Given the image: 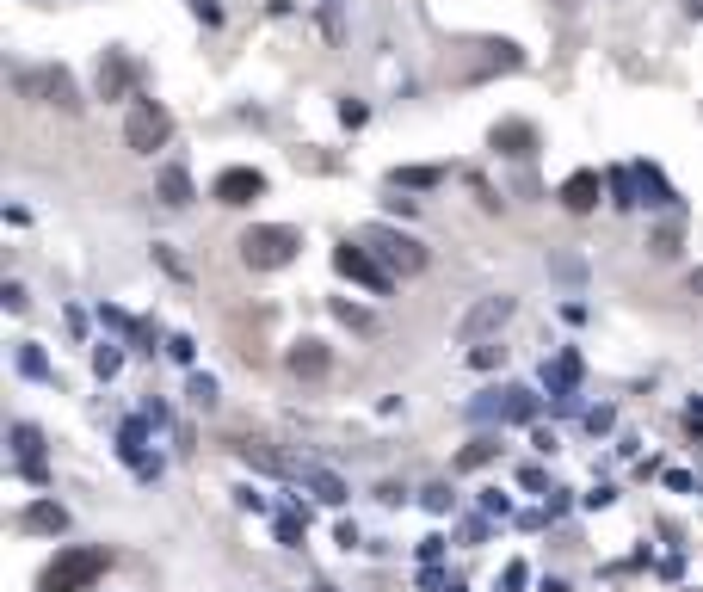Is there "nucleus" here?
<instances>
[{"label":"nucleus","mask_w":703,"mask_h":592,"mask_svg":"<svg viewBox=\"0 0 703 592\" xmlns=\"http://www.w3.org/2000/svg\"><path fill=\"white\" fill-rule=\"evenodd\" d=\"M192 401H198V407H216V383H210V377H192Z\"/></svg>","instance_id":"obj_21"},{"label":"nucleus","mask_w":703,"mask_h":592,"mask_svg":"<svg viewBox=\"0 0 703 592\" xmlns=\"http://www.w3.org/2000/svg\"><path fill=\"white\" fill-rule=\"evenodd\" d=\"M161 204H192V173L185 167H161Z\"/></svg>","instance_id":"obj_15"},{"label":"nucleus","mask_w":703,"mask_h":592,"mask_svg":"<svg viewBox=\"0 0 703 592\" xmlns=\"http://www.w3.org/2000/svg\"><path fill=\"white\" fill-rule=\"evenodd\" d=\"M512 321V296H481V303L463 315V340H488V333H500Z\"/></svg>","instance_id":"obj_8"},{"label":"nucleus","mask_w":703,"mask_h":592,"mask_svg":"<svg viewBox=\"0 0 703 592\" xmlns=\"http://www.w3.org/2000/svg\"><path fill=\"white\" fill-rule=\"evenodd\" d=\"M124 87H130V62L124 56H105L99 62V99H124Z\"/></svg>","instance_id":"obj_13"},{"label":"nucleus","mask_w":703,"mask_h":592,"mask_svg":"<svg viewBox=\"0 0 703 592\" xmlns=\"http://www.w3.org/2000/svg\"><path fill=\"white\" fill-rule=\"evenodd\" d=\"M494 457V444L488 438H481V444H469V451H463V469H475V463H488Z\"/></svg>","instance_id":"obj_23"},{"label":"nucleus","mask_w":703,"mask_h":592,"mask_svg":"<svg viewBox=\"0 0 703 592\" xmlns=\"http://www.w3.org/2000/svg\"><path fill=\"white\" fill-rule=\"evenodd\" d=\"M296 247H303V235L284 229V222H259V229L241 235V259H247L253 272H278V266H290Z\"/></svg>","instance_id":"obj_3"},{"label":"nucleus","mask_w":703,"mask_h":592,"mask_svg":"<svg viewBox=\"0 0 703 592\" xmlns=\"http://www.w3.org/2000/svg\"><path fill=\"white\" fill-rule=\"evenodd\" d=\"M321 25H327V37H340V0H321Z\"/></svg>","instance_id":"obj_22"},{"label":"nucleus","mask_w":703,"mask_h":592,"mask_svg":"<svg viewBox=\"0 0 703 592\" xmlns=\"http://www.w3.org/2000/svg\"><path fill=\"white\" fill-rule=\"evenodd\" d=\"M636 185H642V198H648V204H673V185L660 179V167H648V161H642V167H636Z\"/></svg>","instance_id":"obj_16"},{"label":"nucleus","mask_w":703,"mask_h":592,"mask_svg":"<svg viewBox=\"0 0 703 592\" xmlns=\"http://www.w3.org/2000/svg\"><path fill=\"white\" fill-rule=\"evenodd\" d=\"M438 179H444V167H395V185H414V192H426Z\"/></svg>","instance_id":"obj_17"},{"label":"nucleus","mask_w":703,"mask_h":592,"mask_svg":"<svg viewBox=\"0 0 703 592\" xmlns=\"http://www.w3.org/2000/svg\"><path fill=\"white\" fill-rule=\"evenodd\" d=\"M691 290H697V296H703V266H697V272H691Z\"/></svg>","instance_id":"obj_26"},{"label":"nucleus","mask_w":703,"mask_h":592,"mask_svg":"<svg viewBox=\"0 0 703 592\" xmlns=\"http://www.w3.org/2000/svg\"><path fill=\"white\" fill-rule=\"evenodd\" d=\"M636 192H642V185H636V173H623V167H617V173H611V198H617V204H642Z\"/></svg>","instance_id":"obj_18"},{"label":"nucleus","mask_w":703,"mask_h":592,"mask_svg":"<svg viewBox=\"0 0 703 592\" xmlns=\"http://www.w3.org/2000/svg\"><path fill=\"white\" fill-rule=\"evenodd\" d=\"M19 525H25V531H62V525H68V512H62V506H50V500H37V506H25V512H19Z\"/></svg>","instance_id":"obj_14"},{"label":"nucleus","mask_w":703,"mask_h":592,"mask_svg":"<svg viewBox=\"0 0 703 592\" xmlns=\"http://www.w3.org/2000/svg\"><path fill=\"white\" fill-rule=\"evenodd\" d=\"M685 13H691V19H703V0H685Z\"/></svg>","instance_id":"obj_25"},{"label":"nucleus","mask_w":703,"mask_h":592,"mask_svg":"<svg viewBox=\"0 0 703 592\" xmlns=\"http://www.w3.org/2000/svg\"><path fill=\"white\" fill-rule=\"evenodd\" d=\"M333 272H340V278H352V284H364L370 296H389V290H395V272H389V266H383V259L370 253L364 241L333 247Z\"/></svg>","instance_id":"obj_4"},{"label":"nucleus","mask_w":703,"mask_h":592,"mask_svg":"<svg viewBox=\"0 0 703 592\" xmlns=\"http://www.w3.org/2000/svg\"><path fill=\"white\" fill-rule=\"evenodd\" d=\"M315 592H333V586H315Z\"/></svg>","instance_id":"obj_27"},{"label":"nucleus","mask_w":703,"mask_h":592,"mask_svg":"<svg viewBox=\"0 0 703 592\" xmlns=\"http://www.w3.org/2000/svg\"><path fill=\"white\" fill-rule=\"evenodd\" d=\"M574 377H580V358H574V352H568V358H562V364H555V389H568V383H574Z\"/></svg>","instance_id":"obj_20"},{"label":"nucleus","mask_w":703,"mask_h":592,"mask_svg":"<svg viewBox=\"0 0 703 592\" xmlns=\"http://www.w3.org/2000/svg\"><path fill=\"white\" fill-rule=\"evenodd\" d=\"M296 481H309V488L327 500V506H340L346 500V488H340V475H327V469H315V463H296Z\"/></svg>","instance_id":"obj_12"},{"label":"nucleus","mask_w":703,"mask_h":592,"mask_svg":"<svg viewBox=\"0 0 703 592\" xmlns=\"http://www.w3.org/2000/svg\"><path fill=\"white\" fill-rule=\"evenodd\" d=\"M494 148H500V155H531V148H537V130H531L525 118H506V124H494Z\"/></svg>","instance_id":"obj_10"},{"label":"nucleus","mask_w":703,"mask_h":592,"mask_svg":"<svg viewBox=\"0 0 703 592\" xmlns=\"http://www.w3.org/2000/svg\"><path fill=\"white\" fill-rule=\"evenodd\" d=\"M358 241H364L370 253H377V259H383V266H389L395 278H414V272H426V259H432V253H426V241L401 235L395 222H370V229H364Z\"/></svg>","instance_id":"obj_2"},{"label":"nucleus","mask_w":703,"mask_h":592,"mask_svg":"<svg viewBox=\"0 0 703 592\" xmlns=\"http://www.w3.org/2000/svg\"><path fill=\"white\" fill-rule=\"evenodd\" d=\"M327 364H333V358H327L321 340H296V346H290V370H296V377H327Z\"/></svg>","instance_id":"obj_11"},{"label":"nucleus","mask_w":703,"mask_h":592,"mask_svg":"<svg viewBox=\"0 0 703 592\" xmlns=\"http://www.w3.org/2000/svg\"><path fill=\"white\" fill-rule=\"evenodd\" d=\"M210 198L216 204H253V198H266V173H253V167H222L216 185H210Z\"/></svg>","instance_id":"obj_7"},{"label":"nucleus","mask_w":703,"mask_h":592,"mask_svg":"<svg viewBox=\"0 0 703 592\" xmlns=\"http://www.w3.org/2000/svg\"><path fill=\"white\" fill-rule=\"evenodd\" d=\"M333 315H340V321H352V327H358V333H364V327H370V315H364V309H352V303H346V296H340V303H333Z\"/></svg>","instance_id":"obj_19"},{"label":"nucleus","mask_w":703,"mask_h":592,"mask_svg":"<svg viewBox=\"0 0 703 592\" xmlns=\"http://www.w3.org/2000/svg\"><path fill=\"white\" fill-rule=\"evenodd\" d=\"M105 568H111V555H105V549H87V543H81V549H62L56 562L37 574V592H87Z\"/></svg>","instance_id":"obj_1"},{"label":"nucleus","mask_w":703,"mask_h":592,"mask_svg":"<svg viewBox=\"0 0 703 592\" xmlns=\"http://www.w3.org/2000/svg\"><path fill=\"white\" fill-rule=\"evenodd\" d=\"M192 13H198L204 25H216V19H222V13H216V0H192Z\"/></svg>","instance_id":"obj_24"},{"label":"nucleus","mask_w":703,"mask_h":592,"mask_svg":"<svg viewBox=\"0 0 703 592\" xmlns=\"http://www.w3.org/2000/svg\"><path fill=\"white\" fill-rule=\"evenodd\" d=\"M555 198H562L574 216H586V210H599V198H605V179L592 173V167H580V173H568V179H562V192H555Z\"/></svg>","instance_id":"obj_9"},{"label":"nucleus","mask_w":703,"mask_h":592,"mask_svg":"<svg viewBox=\"0 0 703 592\" xmlns=\"http://www.w3.org/2000/svg\"><path fill=\"white\" fill-rule=\"evenodd\" d=\"M19 93L44 99V105H62V111H74V105H81V99H74L68 68H19Z\"/></svg>","instance_id":"obj_6"},{"label":"nucleus","mask_w":703,"mask_h":592,"mask_svg":"<svg viewBox=\"0 0 703 592\" xmlns=\"http://www.w3.org/2000/svg\"><path fill=\"white\" fill-rule=\"evenodd\" d=\"M167 136H173V118H167L155 99H136V105H130V118H124V142L136 148V155H155Z\"/></svg>","instance_id":"obj_5"}]
</instances>
